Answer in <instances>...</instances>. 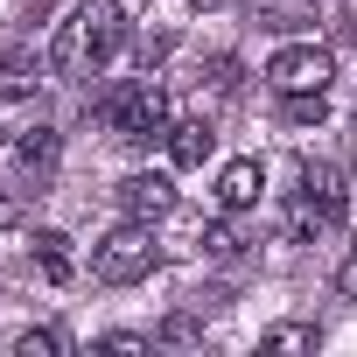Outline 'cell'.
<instances>
[{
  "label": "cell",
  "mask_w": 357,
  "mask_h": 357,
  "mask_svg": "<svg viewBox=\"0 0 357 357\" xmlns=\"http://www.w3.org/2000/svg\"><path fill=\"white\" fill-rule=\"evenodd\" d=\"M119 50H126V8H119V0H77L70 22L50 43V70L56 77H77V70L112 63Z\"/></svg>",
  "instance_id": "cell-1"
},
{
  "label": "cell",
  "mask_w": 357,
  "mask_h": 357,
  "mask_svg": "<svg viewBox=\"0 0 357 357\" xmlns=\"http://www.w3.org/2000/svg\"><path fill=\"white\" fill-rule=\"evenodd\" d=\"M112 204H119L126 218H147V225H154V218L175 211V183H168V175H126V183L112 190Z\"/></svg>",
  "instance_id": "cell-6"
},
{
  "label": "cell",
  "mask_w": 357,
  "mask_h": 357,
  "mask_svg": "<svg viewBox=\"0 0 357 357\" xmlns=\"http://www.w3.org/2000/svg\"><path fill=\"white\" fill-rule=\"evenodd\" d=\"M204 252H218V259H238V252H245V238H238L231 225H211V231H204Z\"/></svg>",
  "instance_id": "cell-17"
},
{
  "label": "cell",
  "mask_w": 357,
  "mask_h": 357,
  "mask_svg": "<svg viewBox=\"0 0 357 357\" xmlns=\"http://www.w3.org/2000/svg\"><path fill=\"white\" fill-rule=\"evenodd\" d=\"M36 266L50 280H70V238L63 231H36Z\"/></svg>",
  "instance_id": "cell-12"
},
{
  "label": "cell",
  "mask_w": 357,
  "mask_h": 357,
  "mask_svg": "<svg viewBox=\"0 0 357 357\" xmlns=\"http://www.w3.org/2000/svg\"><path fill=\"white\" fill-rule=\"evenodd\" d=\"M211 140H218V133H211L204 119H175V126H168V161H175V168H204Z\"/></svg>",
  "instance_id": "cell-10"
},
{
  "label": "cell",
  "mask_w": 357,
  "mask_h": 357,
  "mask_svg": "<svg viewBox=\"0 0 357 357\" xmlns=\"http://www.w3.org/2000/svg\"><path fill=\"white\" fill-rule=\"evenodd\" d=\"M56 161H63V140H56V126H29L22 140H15V168H22V183H50L56 175Z\"/></svg>",
  "instance_id": "cell-7"
},
{
  "label": "cell",
  "mask_w": 357,
  "mask_h": 357,
  "mask_svg": "<svg viewBox=\"0 0 357 357\" xmlns=\"http://www.w3.org/2000/svg\"><path fill=\"white\" fill-rule=\"evenodd\" d=\"M245 15H252L259 29H273V36H301V29L322 22L315 0H245Z\"/></svg>",
  "instance_id": "cell-8"
},
{
  "label": "cell",
  "mask_w": 357,
  "mask_h": 357,
  "mask_svg": "<svg viewBox=\"0 0 357 357\" xmlns=\"http://www.w3.org/2000/svg\"><path fill=\"white\" fill-rule=\"evenodd\" d=\"M259 190H266L259 161H231V168L218 175V204H225V211H252V204H259Z\"/></svg>",
  "instance_id": "cell-9"
},
{
  "label": "cell",
  "mask_w": 357,
  "mask_h": 357,
  "mask_svg": "<svg viewBox=\"0 0 357 357\" xmlns=\"http://www.w3.org/2000/svg\"><path fill=\"white\" fill-rule=\"evenodd\" d=\"M98 119H105L119 140H168V126H175V119H168V91L147 84V77L105 91V98H98Z\"/></svg>",
  "instance_id": "cell-3"
},
{
  "label": "cell",
  "mask_w": 357,
  "mask_h": 357,
  "mask_svg": "<svg viewBox=\"0 0 357 357\" xmlns=\"http://www.w3.org/2000/svg\"><path fill=\"white\" fill-rule=\"evenodd\" d=\"M154 343H204V322H197V315H168Z\"/></svg>",
  "instance_id": "cell-16"
},
{
  "label": "cell",
  "mask_w": 357,
  "mask_h": 357,
  "mask_svg": "<svg viewBox=\"0 0 357 357\" xmlns=\"http://www.w3.org/2000/svg\"><path fill=\"white\" fill-rule=\"evenodd\" d=\"M190 8H197V15H218V8H231V0H190Z\"/></svg>",
  "instance_id": "cell-22"
},
{
  "label": "cell",
  "mask_w": 357,
  "mask_h": 357,
  "mask_svg": "<svg viewBox=\"0 0 357 357\" xmlns=\"http://www.w3.org/2000/svg\"><path fill=\"white\" fill-rule=\"evenodd\" d=\"M280 98H287V105H280V119H287V126H322V112H329V105H322V91H280Z\"/></svg>",
  "instance_id": "cell-13"
},
{
  "label": "cell",
  "mask_w": 357,
  "mask_h": 357,
  "mask_svg": "<svg viewBox=\"0 0 357 357\" xmlns=\"http://www.w3.org/2000/svg\"><path fill=\"white\" fill-rule=\"evenodd\" d=\"M259 343H266V350H315L322 329H315V322H280V329H266Z\"/></svg>",
  "instance_id": "cell-14"
},
{
  "label": "cell",
  "mask_w": 357,
  "mask_h": 357,
  "mask_svg": "<svg viewBox=\"0 0 357 357\" xmlns=\"http://www.w3.org/2000/svg\"><path fill=\"white\" fill-rule=\"evenodd\" d=\"M43 70L50 63H36V50H8V56H0V98H29L43 84Z\"/></svg>",
  "instance_id": "cell-11"
},
{
  "label": "cell",
  "mask_w": 357,
  "mask_h": 357,
  "mask_svg": "<svg viewBox=\"0 0 357 357\" xmlns=\"http://www.w3.org/2000/svg\"><path fill=\"white\" fill-rule=\"evenodd\" d=\"M336 294H350V301H357V252L336 266Z\"/></svg>",
  "instance_id": "cell-21"
},
{
  "label": "cell",
  "mask_w": 357,
  "mask_h": 357,
  "mask_svg": "<svg viewBox=\"0 0 357 357\" xmlns=\"http://www.w3.org/2000/svg\"><path fill=\"white\" fill-rule=\"evenodd\" d=\"M211 91H238V63L231 56H211Z\"/></svg>",
  "instance_id": "cell-18"
},
{
  "label": "cell",
  "mask_w": 357,
  "mask_h": 357,
  "mask_svg": "<svg viewBox=\"0 0 357 357\" xmlns=\"http://www.w3.org/2000/svg\"><path fill=\"white\" fill-rule=\"evenodd\" d=\"M154 266H161V238L147 231V218H126V225L105 231L98 252H91V280H105V287H133V280H147Z\"/></svg>",
  "instance_id": "cell-2"
},
{
  "label": "cell",
  "mask_w": 357,
  "mask_h": 357,
  "mask_svg": "<svg viewBox=\"0 0 357 357\" xmlns=\"http://www.w3.org/2000/svg\"><path fill=\"white\" fill-rule=\"evenodd\" d=\"M15 225H22V197H15V190H0V231H15Z\"/></svg>",
  "instance_id": "cell-20"
},
{
  "label": "cell",
  "mask_w": 357,
  "mask_h": 357,
  "mask_svg": "<svg viewBox=\"0 0 357 357\" xmlns=\"http://www.w3.org/2000/svg\"><path fill=\"white\" fill-rule=\"evenodd\" d=\"M266 84H273V91H329V50H315V43L280 50V56L266 63Z\"/></svg>",
  "instance_id": "cell-4"
},
{
  "label": "cell",
  "mask_w": 357,
  "mask_h": 357,
  "mask_svg": "<svg viewBox=\"0 0 357 357\" xmlns=\"http://www.w3.org/2000/svg\"><path fill=\"white\" fill-rule=\"evenodd\" d=\"M147 343H154V336H133V329H112V336H105V350H126V357L147 350Z\"/></svg>",
  "instance_id": "cell-19"
},
{
  "label": "cell",
  "mask_w": 357,
  "mask_h": 357,
  "mask_svg": "<svg viewBox=\"0 0 357 357\" xmlns=\"http://www.w3.org/2000/svg\"><path fill=\"white\" fill-rule=\"evenodd\" d=\"M56 350H63L56 329H22V336H15V357H56Z\"/></svg>",
  "instance_id": "cell-15"
},
{
  "label": "cell",
  "mask_w": 357,
  "mask_h": 357,
  "mask_svg": "<svg viewBox=\"0 0 357 357\" xmlns=\"http://www.w3.org/2000/svg\"><path fill=\"white\" fill-rule=\"evenodd\" d=\"M301 197H315V204L329 211V225H343V218H350V175H343L336 161H315V154H308V161H301Z\"/></svg>",
  "instance_id": "cell-5"
}]
</instances>
